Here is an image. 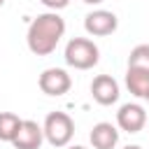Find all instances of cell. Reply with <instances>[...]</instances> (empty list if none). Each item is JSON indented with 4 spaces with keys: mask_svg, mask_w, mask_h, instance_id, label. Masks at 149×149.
<instances>
[{
    "mask_svg": "<svg viewBox=\"0 0 149 149\" xmlns=\"http://www.w3.org/2000/svg\"><path fill=\"white\" fill-rule=\"evenodd\" d=\"M63 35H65L63 16H58V12H44L30 21L28 33H26V42L35 56H49L58 47Z\"/></svg>",
    "mask_w": 149,
    "mask_h": 149,
    "instance_id": "6da1fadb",
    "label": "cell"
},
{
    "mask_svg": "<svg viewBox=\"0 0 149 149\" xmlns=\"http://www.w3.org/2000/svg\"><path fill=\"white\" fill-rule=\"evenodd\" d=\"M98 58L100 51L88 37H72L65 44V63L74 70H91L93 65H98Z\"/></svg>",
    "mask_w": 149,
    "mask_h": 149,
    "instance_id": "7a4b0ae2",
    "label": "cell"
},
{
    "mask_svg": "<svg viewBox=\"0 0 149 149\" xmlns=\"http://www.w3.org/2000/svg\"><path fill=\"white\" fill-rule=\"evenodd\" d=\"M42 133H44V140L51 147H68L72 135H74V121L65 112H51L44 119Z\"/></svg>",
    "mask_w": 149,
    "mask_h": 149,
    "instance_id": "3957f363",
    "label": "cell"
},
{
    "mask_svg": "<svg viewBox=\"0 0 149 149\" xmlns=\"http://www.w3.org/2000/svg\"><path fill=\"white\" fill-rule=\"evenodd\" d=\"M119 26V19L114 12L109 9H93L91 14H86L84 19V28L88 35L93 37H105V35H112Z\"/></svg>",
    "mask_w": 149,
    "mask_h": 149,
    "instance_id": "277c9868",
    "label": "cell"
},
{
    "mask_svg": "<svg viewBox=\"0 0 149 149\" xmlns=\"http://www.w3.org/2000/svg\"><path fill=\"white\" fill-rule=\"evenodd\" d=\"M70 86H72V79L63 68H47L40 74V88L47 95H56V98L65 95L70 91Z\"/></svg>",
    "mask_w": 149,
    "mask_h": 149,
    "instance_id": "5b68a950",
    "label": "cell"
},
{
    "mask_svg": "<svg viewBox=\"0 0 149 149\" xmlns=\"http://www.w3.org/2000/svg\"><path fill=\"white\" fill-rule=\"evenodd\" d=\"M147 123V112L137 102H126L116 112V126L126 133H140Z\"/></svg>",
    "mask_w": 149,
    "mask_h": 149,
    "instance_id": "8992f818",
    "label": "cell"
},
{
    "mask_svg": "<svg viewBox=\"0 0 149 149\" xmlns=\"http://www.w3.org/2000/svg\"><path fill=\"white\" fill-rule=\"evenodd\" d=\"M91 95L98 105H114L119 100V84L112 74H98L91 81Z\"/></svg>",
    "mask_w": 149,
    "mask_h": 149,
    "instance_id": "52a82bcc",
    "label": "cell"
},
{
    "mask_svg": "<svg viewBox=\"0 0 149 149\" xmlns=\"http://www.w3.org/2000/svg\"><path fill=\"white\" fill-rule=\"evenodd\" d=\"M42 140H44L42 126H40L37 121H30V119L23 121V119H21V126H19L12 144H14L16 149H40Z\"/></svg>",
    "mask_w": 149,
    "mask_h": 149,
    "instance_id": "ba28073f",
    "label": "cell"
},
{
    "mask_svg": "<svg viewBox=\"0 0 149 149\" xmlns=\"http://www.w3.org/2000/svg\"><path fill=\"white\" fill-rule=\"evenodd\" d=\"M88 140H91L93 149H114L116 142H119V130L109 121H100V123H95L91 128Z\"/></svg>",
    "mask_w": 149,
    "mask_h": 149,
    "instance_id": "9c48e42d",
    "label": "cell"
},
{
    "mask_svg": "<svg viewBox=\"0 0 149 149\" xmlns=\"http://www.w3.org/2000/svg\"><path fill=\"white\" fill-rule=\"evenodd\" d=\"M126 86H128V91L135 98H144L147 91H149V72L147 70L128 68V72H126Z\"/></svg>",
    "mask_w": 149,
    "mask_h": 149,
    "instance_id": "30bf717a",
    "label": "cell"
},
{
    "mask_svg": "<svg viewBox=\"0 0 149 149\" xmlns=\"http://www.w3.org/2000/svg\"><path fill=\"white\" fill-rule=\"evenodd\" d=\"M19 126H21V119L14 112H0V140L2 142H12Z\"/></svg>",
    "mask_w": 149,
    "mask_h": 149,
    "instance_id": "8fae6325",
    "label": "cell"
},
{
    "mask_svg": "<svg viewBox=\"0 0 149 149\" xmlns=\"http://www.w3.org/2000/svg\"><path fill=\"white\" fill-rule=\"evenodd\" d=\"M128 68L147 70V72H149V44H137V47H133V51H130V56H128Z\"/></svg>",
    "mask_w": 149,
    "mask_h": 149,
    "instance_id": "7c38bea8",
    "label": "cell"
},
{
    "mask_svg": "<svg viewBox=\"0 0 149 149\" xmlns=\"http://www.w3.org/2000/svg\"><path fill=\"white\" fill-rule=\"evenodd\" d=\"M47 9H51V12H58V9H63V7H68L70 5V0H40Z\"/></svg>",
    "mask_w": 149,
    "mask_h": 149,
    "instance_id": "4fadbf2b",
    "label": "cell"
},
{
    "mask_svg": "<svg viewBox=\"0 0 149 149\" xmlns=\"http://www.w3.org/2000/svg\"><path fill=\"white\" fill-rule=\"evenodd\" d=\"M81 2H86V5H100V2H105V0H81Z\"/></svg>",
    "mask_w": 149,
    "mask_h": 149,
    "instance_id": "5bb4252c",
    "label": "cell"
},
{
    "mask_svg": "<svg viewBox=\"0 0 149 149\" xmlns=\"http://www.w3.org/2000/svg\"><path fill=\"white\" fill-rule=\"evenodd\" d=\"M123 149H142L140 144H128V147H123Z\"/></svg>",
    "mask_w": 149,
    "mask_h": 149,
    "instance_id": "9a60e30c",
    "label": "cell"
},
{
    "mask_svg": "<svg viewBox=\"0 0 149 149\" xmlns=\"http://www.w3.org/2000/svg\"><path fill=\"white\" fill-rule=\"evenodd\" d=\"M68 149H86V147H81V144H72V147H68Z\"/></svg>",
    "mask_w": 149,
    "mask_h": 149,
    "instance_id": "2e32d148",
    "label": "cell"
},
{
    "mask_svg": "<svg viewBox=\"0 0 149 149\" xmlns=\"http://www.w3.org/2000/svg\"><path fill=\"white\" fill-rule=\"evenodd\" d=\"M144 100H147V102H149V91H147V95H144Z\"/></svg>",
    "mask_w": 149,
    "mask_h": 149,
    "instance_id": "e0dca14e",
    "label": "cell"
},
{
    "mask_svg": "<svg viewBox=\"0 0 149 149\" xmlns=\"http://www.w3.org/2000/svg\"><path fill=\"white\" fill-rule=\"evenodd\" d=\"M2 5H5V0H0V7H2Z\"/></svg>",
    "mask_w": 149,
    "mask_h": 149,
    "instance_id": "ac0fdd59",
    "label": "cell"
}]
</instances>
